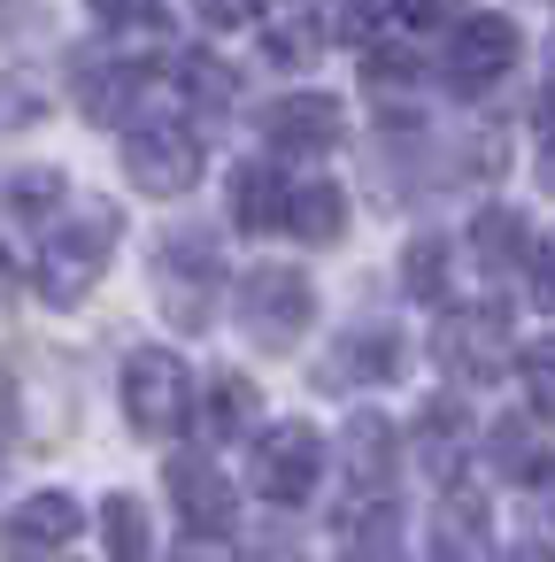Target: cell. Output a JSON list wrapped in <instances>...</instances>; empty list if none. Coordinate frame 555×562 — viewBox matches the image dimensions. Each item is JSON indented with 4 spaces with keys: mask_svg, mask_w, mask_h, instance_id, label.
<instances>
[{
    "mask_svg": "<svg viewBox=\"0 0 555 562\" xmlns=\"http://www.w3.org/2000/svg\"><path fill=\"white\" fill-rule=\"evenodd\" d=\"M116 401H124L132 431H147V439H170V431L186 424V401H193V385H186V362H178L170 347H132V355H124V385H116Z\"/></svg>",
    "mask_w": 555,
    "mask_h": 562,
    "instance_id": "6da1fadb",
    "label": "cell"
},
{
    "mask_svg": "<svg viewBox=\"0 0 555 562\" xmlns=\"http://www.w3.org/2000/svg\"><path fill=\"white\" fill-rule=\"evenodd\" d=\"M116 232H124L116 216H86V224H70V232H47V247H40V293H47L55 308L86 301V293H93V278L109 270Z\"/></svg>",
    "mask_w": 555,
    "mask_h": 562,
    "instance_id": "7a4b0ae2",
    "label": "cell"
},
{
    "mask_svg": "<svg viewBox=\"0 0 555 562\" xmlns=\"http://www.w3.org/2000/svg\"><path fill=\"white\" fill-rule=\"evenodd\" d=\"M232 301H240L247 331H255V339H270V347L301 339V324L317 316V285H309L301 270H286V262H263V270H247Z\"/></svg>",
    "mask_w": 555,
    "mask_h": 562,
    "instance_id": "3957f363",
    "label": "cell"
},
{
    "mask_svg": "<svg viewBox=\"0 0 555 562\" xmlns=\"http://www.w3.org/2000/svg\"><path fill=\"white\" fill-rule=\"evenodd\" d=\"M517 55H524L517 24L493 16V9H470L455 24V40H447V78H455V93H486V86H501L517 70Z\"/></svg>",
    "mask_w": 555,
    "mask_h": 562,
    "instance_id": "277c9868",
    "label": "cell"
},
{
    "mask_svg": "<svg viewBox=\"0 0 555 562\" xmlns=\"http://www.w3.org/2000/svg\"><path fill=\"white\" fill-rule=\"evenodd\" d=\"M124 178L155 201H178L193 178H201V139L178 132V124H132L124 139Z\"/></svg>",
    "mask_w": 555,
    "mask_h": 562,
    "instance_id": "5b68a950",
    "label": "cell"
},
{
    "mask_svg": "<svg viewBox=\"0 0 555 562\" xmlns=\"http://www.w3.org/2000/svg\"><path fill=\"white\" fill-rule=\"evenodd\" d=\"M317 477H324V439H317L309 424H286V431H270V439L255 447V493H263V501L293 508V501H309Z\"/></svg>",
    "mask_w": 555,
    "mask_h": 562,
    "instance_id": "8992f818",
    "label": "cell"
},
{
    "mask_svg": "<svg viewBox=\"0 0 555 562\" xmlns=\"http://www.w3.org/2000/svg\"><path fill=\"white\" fill-rule=\"evenodd\" d=\"M440 362H447L463 385L501 378V362H509V316H501V308H478V316L440 324Z\"/></svg>",
    "mask_w": 555,
    "mask_h": 562,
    "instance_id": "52a82bcc",
    "label": "cell"
},
{
    "mask_svg": "<svg viewBox=\"0 0 555 562\" xmlns=\"http://www.w3.org/2000/svg\"><path fill=\"white\" fill-rule=\"evenodd\" d=\"M170 508L193 524V531H232V477L209 462V454H170Z\"/></svg>",
    "mask_w": 555,
    "mask_h": 562,
    "instance_id": "ba28073f",
    "label": "cell"
},
{
    "mask_svg": "<svg viewBox=\"0 0 555 562\" xmlns=\"http://www.w3.org/2000/svg\"><path fill=\"white\" fill-rule=\"evenodd\" d=\"M263 132H270V147H293V155H324V147H332V139L347 132V109H340L332 93H286V101H270Z\"/></svg>",
    "mask_w": 555,
    "mask_h": 562,
    "instance_id": "9c48e42d",
    "label": "cell"
},
{
    "mask_svg": "<svg viewBox=\"0 0 555 562\" xmlns=\"http://www.w3.org/2000/svg\"><path fill=\"white\" fill-rule=\"evenodd\" d=\"M255 416H263V393H255L240 370H217V378L201 385V439H209V447L247 439V431H255Z\"/></svg>",
    "mask_w": 555,
    "mask_h": 562,
    "instance_id": "30bf717a",
    "label": "cell"
},
{
    "mask_svg": "<svg viewBox=\"0 0 555 562\" xmlns=\"http://www.w3.org/2000/svg\"><path fill=\"white\" fill-rule=\"evenodd\" d=\"M78 539V501L70 493H32L24 508H9V547L16 554H47Z\"/></svg>",
    "mask_w": 555,
    "mask_h": 562,
    "instance_id": "8fae6325",
    "label": "cell"
},
{
    "mask_svg": "<svg viewBox=\"0 0 555 562\" xmlns=\"http://www.w3.org/2000/svg\"><path fill=\"white\" fill-rule=\"evenodd\" d=\"M417 447H424V470H432V477H455V470H463V447H470L463 401H432V408L417 416Z\"/></svg>",
    "mask_w": 555,
    "mask_h": 562,
    "instance_id": "7c38bea8",
    "label": "cell"
},
{
    "mask_svg": "<svg viewBox=\"0 0 555 562\" xmlns=\"http://www.w3.org/2000/svg\"><path fill=\"white\" fill-rule=\"evenodd\" d=\"M486 462H493L501 477H517V485L555 477V454H547V447H532V424H524V416H509V424H493V431H486Z\"/></svg>",
    "mask_w": 555,
    "mask_h": 562,
    "instance_id": "4fadbf2b",
    "label": "cell"
},
{
    "mask_svg": "<svg viewBox=\"0 0 555 562\" xmlns=\"http://www.w3.org/2000/svg\"><path fill=\"white\" fill-rule=\"evenodd\" d=\"M393 462H401V454H393V424H386L378 408H363V416L347 424V477H355V485H386Z\"/></svg>",
    "mask_w": 555,
    "mask_h": 562,
    "instance_id": "5bb4252c",
    "label": "cell"
},
{
    "mask_svg": "<svg viewBox=\"0 0 555 562\" xmlns=\"http://www.w3.org/2000/svg\"><path fill=\"white\" fill-rule=\"evenodd\" d=\"M286 193H293V186H278L263 162H247V170L232 178V224H240V232H270V224H286Z\"/></svg>",
    "mask_w": 555,
    "mask_h": 562,
    "instance_id": "9a60e30c",
    "label": "cell"
},
{
    "mask_svg": "<svg viewBox=\"0 0 555 562\" xmlns=\"http://www.w3.org/2000/svg\"><path fill=\"white\" fill-rule=\"evenodd\" d=\"M340 224H347V193H340V186H301V193H286V232H293V239L324 247V239H340Z\"/></svg>",
    "mask_w": 555,
    "mask_h": 562,
    "instance_id": "2e32d148",
    "label": "cell"
},
{
    "mask_svg": "<svg viewBox=\"0 0 555 562\" xmlns=\"http://www.w3.org/2000/svg\"><path fill=\"white\" fill-rule=\"evenodd\" d=\"M163 285H178V308H186V316H201V293L217 285V262H209V247H201V239H178V247H163Z\"/></svg>",
    "mask_w": 555,
    "mask_h": 562,
    "instance_id": "e0dca14e",
    "label": "cell"
},
{
    "mask_svg": "<svg viewBox=\"0 0 555 562\" xmlns=\"http://www.w3.org/2000/svg\"><path fill=\"white\" fill-rule=\"evenodd\" d=\"M517 247H524V224H517L509 209H486V216L470 224V255H478V270H509Z\"/></svg>",
    "mask_w": 555,
    "mask_h": 562,
    "instance_id": "ac0fdd59",
    "label": "cell"
},
{
    "mask_svg": "<svg viewBox=\"0 0 555 562\" xmlns=\"http://www.w3.org/2000/svg\"><path fill=\"white\" fill-rule=\"evenodd\" d=\"M478 547H486V508L447 501L440 524H432V554H478Z\"/></svg>",
    "mask_w": 555,
    "mask_h": 562,
    "instance_id": "d6986e66",
    "label": "cell"
},
{
    "mask_svg": "<svg viewBox=\"0 0 555 562\" xmlns=\"http://www.w3.org/2000/svg\"><path fill=\"white\" fill-rule=\"evenodd\" d=\"M101 531H109V554H124V562L147 554V508H140L132 493H116V501L101 508Z\"/></svg>",
    "mask_w": 555,
    "mask_h": 562,
    "instance_id": "ffe728a7",
    "label": "cell"
},
{
    "mask_svg": "<svg viewBox=\"0 0 555 562\" xmlns=\"http://www.w3.org/2000/svg\"><path fill=\"white\" fill-rule=\"evenodd\" d=\"M347 508H355V501H347ZM340 539H347L355 554H386L401 531H393V508H386V501H363V508L347 516V531H340Z\"/></svg>",
    "mask_w": 555,
    "mask_h": 562,
    "instance_id": "44dd1931",
    "label": "cell"
},
{
    "mask_svg": "<svg viewBox=\"0 0 555 562\" xmlns=\"http://www.w3.org/2000/svg\"><path fill=\"white\" fill-rule=\"evenodd\" d=\"M393 362H401V339H393V331H370L363 347H355V339L340 347V362H332V378H340V370H355V378H386Z\"/></svg>",
    "mask_w": 555,
    "mask_h": 562,
    "instance_id": "7402d4cb",
    "label": "cell"
},
{
    "mask_svg": "<svg viewBox=\"0 0 555 562\" xmlns=\"http://www.w3.org/2000/svg\"><path fill=\"white\" fill-rule=\"evenodd\" d=\"M524 393H532V408L555 424V339H540V347H524Z\"/></svg>",
    "mask_w": 555,
    "mask_h": 562,
    "instance_id": "603a6c76",
    "label": "cell"
},
{
    "mask_svg": "<svg viewBox=\"0 0 555 562\" xmlns=\"http://www.w3.org/2000/svg\"><path fill=\"white\" fill-rule=\"evenodd\" d=\"M440 278H447V270H440V239H417V247L401 255V285L432 301V293H440Z\"/></svg>",
    "mask_w": 555,
    "mask_h": 562,
    "instance_id": "cb8c5ba5",
    "label": "cell"
},
{
    "mask_svg": "<svg viewBox=\"0 0 555 562\" xmlns=\"http://www.w3.org/2000/svg\"><path fill=\"white\" fill-rule=\"evenodd\" d=\"M55 193H63V178H55V170H24V178L9 186V201H16L24 216H55Z\"/></svg>",
    "mask_w": 555,
    "mask_h": 562,
    "instance_id": "d4e9b609",
    "label": "cell"
},
{
    "mask_svg": "<svg viewBox=\"0 0 555 562\" xmlns=\"http://www.w3.org/2000/svg\"><path fill=\"white\" fill-rule=\"evenodd\" d=\"M93 16L116 24V32H132V24H155L163 16V0H93Z\"/></svg>",
    "mask_w": 555,
    "mask_h": 562,
    "instance_id": "484cf974",
    "label": "cell"
},
{
    "mask_svg": "<svg viewBox=\"0 0 555 562\" xmlns=\"http://www.w3.org/2000/svg\"><path fill=\"white\" fill-rule=\"evenodd\" d=\"M270 55H278V63H309V55H317V32H309L301 16H293V24H270Z\"/></svg>",
    "mask_w": 555,
    "mask_h": 562,
    "instance_id": "4316f807",
    "label": "cell"
},
{
    "mask_svg": "<svg viewBox=\"0 0 555 562\" xmlns=\"http://www.w3.org/2000/svg\"><path fill=\"white\" fill-rule=\"evenodd\" d=\"M255 9H263V0H201V16H209L217 32H240V24H263Z\"/></svg>",
    "mask_w": 555,
    "mask_h": 562,
    "instance_id": "83f0119b",
    "label": "cell"
},
{
    "mask_svg": "<svg viewBox=\"0 0 555 562\" xmlns=\"http://www.w3.org/2000/svg\"><path fill=\"white\" fill-rule=\"evenodd\" d=\"M440 16H447V0H393V24L401 32H432Z\"/></svg>",
    "mask_w": 555,
    "mask_h": 562,
    "instance_id": "f1b7e54d",
    "label": "cell"
},
{
    "mask_svg": "<svg viewBox=\"0 0 555 562\" xmlns=\"http://www.w3.org/2000/svg\"><path fill=\"white\" fill-rule=\"evenodd\" d=\"M524 262H532V293H540V301L555 308V232H547V239H540V247H532Z\"/></svg>",
    "mask_w": 555,
    "mask_h": 562,
    "instance_id": "f546056e",
    "label": "cell"
},
{
    "mask_svg": "<svg viewBox=\"0 0 555 562\" xmlns=\"http://www.w3.org/2000/svg\"><path fill=\"white\" fill-rule=\"evenodd\" d=\"M32 109H40V101H32L24 86H0V116H32Z\"/></svg>",
    "mask_w": 555,
    "mask_h": 562,
    "instance_id": "4dcf8cb0",
    "label": "cell"
},
{
    "mask_svg": "<svg viewBox=\"0 0 555 562\" xmlns=\"http://www.w3.org/2000/svg\"><path fill=\"white\" fill-rule=\"evenodd\" d=\"M540 186H547V193H555V132H547V139H540Z\"/></svg>",
    "mask_w": 555,
    "mask_h": 562,
    "instance_id": "1f68e13d",
    "label": "cell"
},
{
    "mask_svg": "<svg viewBox=\"0 0 555 562\" xmlns=\"http://www.w3.org/2000/svg\"><path fill=\"white\" fill-rule=\"evenodd\" d=\"M0 462H9V401H0Z\"/></svg>",
    "mask_w": 555,
    "mask_h": 562,
    "instance_id": "d6a6232c",
    "label": "cell"
},
{
    "mask_svg": "<svg viewBox=\"0 0 555 562\" xmlns=\"http://www.w3.org/2000/svg\"><path fill=\"white\" fill-rule=\"evenodd\" d=\"M0 24H9V16H0Z\"/></svg>",
    "mask_w": 555,
    "mask_h": 562,
    "instance_id": "836d02e7",
    "label": "cell"
}]
</instances>
